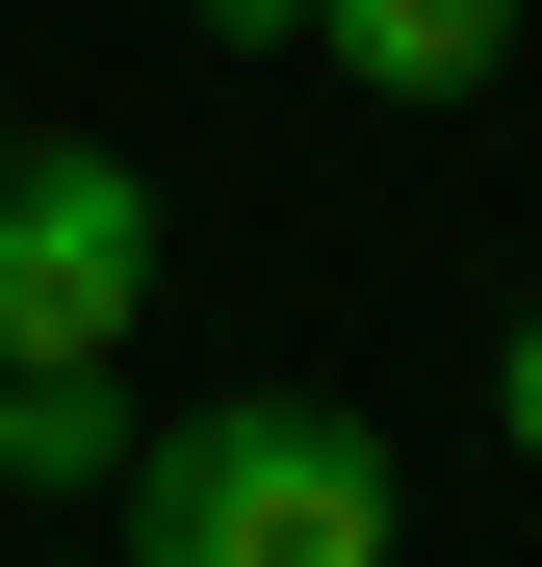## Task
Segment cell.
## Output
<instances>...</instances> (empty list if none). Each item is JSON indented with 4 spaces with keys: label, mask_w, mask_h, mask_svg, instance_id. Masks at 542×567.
<instances>
[{
    "label": "cell",
    "mask_w": 542,
    "mask_h": 567,
    "mask_svg": "<svg viewBox=\"0 0 542 567\" xmlns=\"http://www.w3.org/2000/svg\"><path fill=\"white\" fill-rule=\"evenodd\" d=\"M285 27H310V0H207V52H285Z\"/></svg>",
    "instance_id": "5b68a950"
},
{
    "label": "cell",
    "mask_w": 542,
    "mask_h": 567,
    "mask_svg": "<svg viewBox=\"0 0 542 567\" xmlns=\"http://www.w3.org/2000/svg\"><path fill=\"white\" fill-rule=\"evenodd\" d=\"M130 310H155V181L78 155V130L0 155V361H104Z\"/></svg>",
    "instance_id": "7a4b0ae2"
},
{
    "label": "cell",
    "mask_w": 542,
    "mask_h": 567,
    "mask_svg": "<svg viewBox=\"0 0 542 567\" xmlns=\"http://www.w3.org/2000/svg\"><path fill=\"white\" fill-rule=\"evenodd\" d=\"M0 516H27V413H0Z\"/></svg>",
    "instance_id": "8992f818"
},
{
    "label": "cell",
    "mask_w": 542,
    "mask_h": 567,
    "mask_svg": "<svg viewBox=\"0 0 542 567\" xmlns=\"http://www.w3.org/2000/svg\"><path fill=\"white\" fill-rule=\"evenodd\" d=\"M310 52L361 78V104H466V78L517 52V0H310Z\"/></svg>",
    "instance_id": "3957f363"
},
{
    "label": "cell",
    "mask_w": 542,
    "mask_h": 567,
    "mask_svg": "<svg viewBox=\"0 0 542 567\" xmlns=\"http://www.w3.org/2000/svg\"><path fill=\"white\" fill-rule=\"evenodd\" d=\"M130 567H388V439L336 388L181 413V439H130Z\"/></svg>",
    "instance_id": "6da1fadb"
},
{
    "label": "cell",
    "mask_w": 542,
    "mask_h": 567,
    "mask_svg": "<svg viewBox=\"0 0 542 567\" xmlns=\"http://www.w3.org/2000/svg\"><path fill=\"white\" fill-rule=\"evenodd\" d=\"M491 439H517V464H542V310H517V336H491Z\"/></svg>",
    "instance_id": "277c9868"
}]
</instances>
